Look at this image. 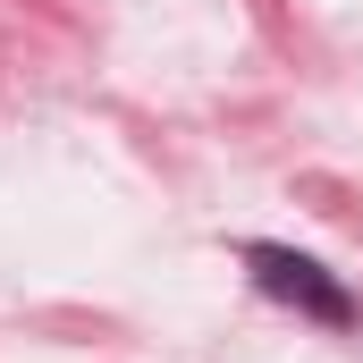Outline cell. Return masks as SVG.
<instances>
[{
    "label": "cell",
    "instance_id": "cell-1",
    "mask_svg": "<svg viewBox=\"0 0 363 363\" xmlns=\"http://www.w3.org/2000/svg\"><path fill=\"white\" fill-rule=\"evenodd\" d=\"M245 271L262 279V296L296 304V313H313V321H330V330H347V321H355V296L321 271L313 254H296V245H271V237H262V245H245Z\"/></svg>",
    "mask_w": 363,
    "mask_h": 363
}]
</instances>
